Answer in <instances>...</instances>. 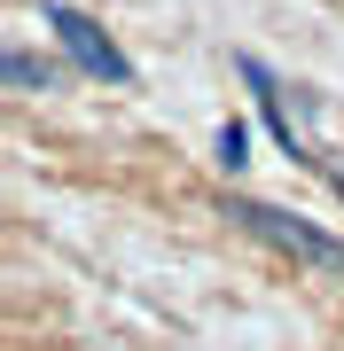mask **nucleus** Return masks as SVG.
I'll use <instances>...</instances> for the list:
<instances>
[{
    "mask_svg": "<svg viewBox=\"0 0 344 351\" xmlns=\"http://www.w3.org/2000/svg\"><path fill=\"white\" fill-rule=\"evenodd\" d=\"M211 149H219V164L235 172V164H242V149H251V133H242V125H219V141H211Z\"/></svg>",
    "mask_w": 344,
    "mask_h": 351,
    "instance_id": "39448f33",
    "label": "nucleus"
},
{
    "mask_svg": "<svg viewBox=\"0 0 344 351\" xmlns=\"http://www.w3.org/2000/svg\"><path fill=\"white\" fill-rule=\"evenodd\" d=\"M336 195H344V172H336Z\"/></svg>",
    "mask_w": 344,
    "mask_h": 351,
    "instance_id": "423d86ee",
    "label": "nucleus"
},
{
    "mask_svg": "<svg viewBox=\"0 0 344 351\" xmlns=\"http://www.w3.org/2000/svg\"><path fill=\"white\" fill-rule=\"evenodd\" d=\"M39 16H47V32L63 39V55H71V63L87 71V78H102V86H133V63H126V55H117V39H110L102 24H94V16L63 8V0H47V8H39Z\"/></svg>",
    "mask_w": 344,
    "mask_h": 351,
    "instance_id": "f03ea898",
    "label": "nucleus"
},
{
    "mask_svg": "<svg viewBox=\"0 0 344 351\" xmlns=\"http://www.w3.org/2000/svg\"><path fill=\"white\" fill-rule=\"evenodd\" d=\"M242 78H251V94H258V117H266V133H274V141H282V149H290L297 164H321V156H313V141L290 125V110H282V86L266 78V63H258V55H242Z\"/></svg>",
    "mask_w": 344,
    "mask_h": 351,
    "instance_id": "7ed1b4c3",
    "label": "nucleus"
},
{
    "mask_svg": "<svg viewBox=\"0 0 344 351\" xmlns=\"http://www.w3.org/2000/svg\"><path fill=\"white\" fill-rule=\"evenodd\" d=\"M8 86H16V94H47V86H55V63H32L24 47H8Z\"/></svg>",
    "mask_w": 344,
    "mask_h": 351,
    "instance_id": "20e7f679",
    "label": "nucleus"
},
{
    "mask_svg": "<svg viewBox=\"0 0 344 351\" xmlns=\"http://www.w3.org/2000/svg\"><path fill=\"white\" fill-rule=\"evenodd\" d=\"M227 219L242 226V234L274 242L282 258H297V265H313V274H336V281H344V242H336V234H321L313 219L274 211V203H251V195H227Z\"/></svg>",
    "mask_w": 344,
    "mask_h": 351,
    "instance_id": "f257e3e1",
    "label": "nucleus"
}]
</instances>
